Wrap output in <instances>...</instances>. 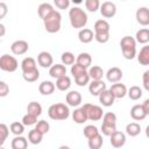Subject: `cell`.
<instances>
[{"label":"cell","instance_id":"cell-11","mask_svg":"<svg viewBox=\"0 0 149 149\" xmlns=\"http://www.w3.org/2000/svg\"><path fill=\"white\" fill-rule=\"evenodd\" d=\"M106 90V84L102 81V79L100 80H92L91 84L88 85V91L92 95H99L102 91Z\"/></svg>","mask_w":149,"mask_h":149},{"label":"cell","instance_id":"cell-43","mask_svg":"<svg viewBox=\"0 0 149 149\" xmlns=\"http://www.w3.org/2000/svg\"><path fill=\"white\" fill-rule=\"evenodd\" d=\"M22 123L24 126H33L35 123H37V116L30 113H27L23 118H22Z\"/></svg>","mask_w":149,"mask_h":149},{"label":"cell","instance_id":"cell-50","mask_svg":"<svg viewBox=\"0 0 149 149\" xmlns=\"http://www.w3.org/2000/svg\"><path fill=\"white\" fill-rule=\"evenodd\" d=\"M9 93V86L5 81H0V97H6Z\"/></svg>","mask_w":149,"mask_h":149},{"label":"cell","instance_id":"cell-49","mask_svg":"<svg viewBox=\"0 0 149 149\" xmlns=\"http://www.w3.org/2000/svg\"><path fill=\"white\" fill-rule=\"evenodd\" d=\"M71 0H54V3L58 9H66L70 6Z\"/></svg>","mask_w":149,"mask_h":149},{"label":"cell","instance_id":"cell-6","mask_svg":"<svg viewBox=\"0 0 149 149\" xmlns=\"http://www.w3.org/2000/svg\"><path fill=\"white\" fill-rule=\"evenodd\" d=\"M83 107H84V109L86 111V114H87V119H88V120L98 121V120H100V119L104 116L102 108H101L100 106L92 105V104H85Z\"/></svg>","mask_w":149,"mask_h":149},{"label":"cell","instance_id":"cell-25","mask_svg":"<svg viewBox=\"0 0 149 149\" xmlns=\"http://www.w3.org/2000/svg\"><path fill=\"white\" fill-rule=\"evenodd\" d=\"M21 69L22 72H29L36 69V62L34 58L31 57H26L22 62H21Z\"/></svg>","mask_w":149,"mask_h":149},{"label":"cell","instance_id":"cell-18","mask_svg":"<svg viewBox=\"0 0 149 149\" xmlns=\"http://www.w3.org/2000/svg\"><path fill=\"white\" fill-rule=\"evenodd\" d=\"M130 116L136 121H141L147 116V113L142 105H134L130 109Z\"/></svg>","mask_w":149,"mask_h":149},{"label":"cell","instance_id":"cell-56","mask_svg":"<svg viewBox=\"0 0 149 149\" xmlns=\"http://www.w3.org/2000/svg\"><path fill=\"white\" fill-rule=\"evenodd\" d=\"M146 136L149 139V126H147V128H146Z\"/></svg>","mask_w":149,"mask_h":149},{"label":"cell","instance_id":"cell-57","mask_svg":"<svg viewBox=\"0 0 149 149\" xmlns=\"http://www.w3.org/2000/svg\"><path fill=\"white\" fill-rule=\"evenodd\" d=\"M122 1H125V0H122Z\"/></svg>","mask_w":149,"mask_h":149},{"label":"cell","instance_id":"cell-37","mask_svg":"<svg viewBox=\"0 0 149 149\" xmlns=\"http://www.w3.org/2000/svg\"><path fill=\"white\" fill-rule=\"evenodd\" d=\"M90 78H91V77H90L88 72H87V71H85V72H83L81 74H79V76L74 77V80H76V84H77L78 86H85L86 84H88Z\"/></svg>","mask_w":149,"mask_h":149},{"label":"cell","instance_id":"cell-8","mask_svg":"<svg viewBox=\"0 0 149 149\" xmlns=\"http://www.w3.org/2000/svg\"><path fill=\"white\" fill-rule=\"evenodd\" d=\"M28 43L23 40H19V41H15L12 43L10 45V50L14 55H23L28 51Z\"/></svg>","mask_w":149,"mask_h":149},{"label":"cell","instance_id":"cell-17","mask_svg":"<svg viewBox=\"0 0 149 149\" xmlns=\"http://www.w3.org/2000/svg\"><path fill=\"white\" fill-rule=\"evenodd\" d=\"M49 74L50 77L57 79L59 77H63L66 74V68L64 66V64H55V65H51L50 70H49Z\"/></svg>","mask_w":149,"mask_h":149},{"label":"cell","instance_id":"cell-15","mask_svg":"<svg viewBox=\"0 0 149 149\" xmlns=\"http://www.w3.org/2000/svg\"><path fill=\"white\" fill-rule=\"evenodd\" d=\"M52 62H54L52 56H51L49 52H47V51H42V52H40L38 56H37V63H38L42 68H51Z\"/></svg>","mask_w":149,"mask_h":149},{"label":"cell","instance_id":"cell-3","mask_svg":"<svg viewBox=\"0 0 149 149\" xmlns=\"http://www.w3.org/2000/svg\"><path fill=\"white\" fill-rule=\"evenodd\" d=\"M48 115L52 120H66L70 115V109L65 104H54L49 107Z\"/></svg>","mask_w":149,"mask_h":149},{"label":"cell","instance_id":"cell-31","mask_svg":"<svg viewBox=\"0 0 149 149\" xmlns=\"http://www.w3.org/2000/svg\"><path fill=\"white\" fill-rule=\"evenodd\" d=\"M126 133L129 135V136H137L140 133H141V126L136 122H130L126 126Z\"/></svg>","mask_w":149,"mask_h":149},{"label":"cell","instance_id":"cell-46","mask_svg":"<svg viewBox=\"0 0 149 149\" xmlns=\"http://www.w3.org/2000/svg\"><path fill=\"white\" fill-rule=\"evenodd\" d=\"M102 122L104 123H111V125H116V115L112 112H107L102 116Z\"/></svg>","mask_w":149,"mask_h":149},{"label":"cell","instance_id":"cell-1","mask_svg":"<svg viewBox=\"0 0 149 149\" xmlns=\"http://www.w3.org/2000/svg\"><path fill=\"white\" fill-rule=\"evenodd\" d=\"M69 17H70V23L73 28L80 29L84 28L87 23V15L86 13L79 8V7H73L69 12Z\"/></svg>","mask_w":149,"mask_h":149},{"label":"cell","instance_id":"cell-27","mask_svg":"<svg viewBox=\"0 0 149 149\" xmlns=\"http://www.w3.org/2000/svg\"><path fill=\"white\" fill-rule=\"evenodd\" d=\"M27 146H28L27 139L21 136V135H16L12 140V148L13 149H26Z\"/></svg>","mask_w":149,"mask_h":149},{"label":"cell","instance_id":"cell-45","mask_svg":"<svg viewBox=\"0 0 149 149\" xmlns=\"http://www.w3.org/2000/svg\"><path fill=\"white\" fill-rule=\"evenodd\" d=\"M40 133H42L43 135L44 134H47L48 132H49V129H50V126H49V123L45 121V120H41V121H38L37 123H36V127H35Z\"/></svg>","mask_w":149,"mask_h":149},{"label":"cell","instance_id":"cell-35","mask_svg":"<svg viewBox=\"0 0 149 149\" xmlns=\"http://www.w3.org/2000/svg\"><path fill=\"white\" fill-rule=\"evenodd\" d=\"M22 77L26 81L33 83V81H36L40 78V71L37 69H35V70L29 71V72H22Z\"/></svg>","mask_w":149,"mask_h":149},{"label":"cell","instance_id":"cell-54","mask_svg":"<svg viewBox=\"0 0 149 149\" xmlns=\"http://www.w3.org/2000/svg\"><path fill=\"white\" fill-rule=\"evenodd\" d=\"M0 30H1V34H0V36L2 37V36L5 35V26H3L2 23H0Z\"/></svg>","mask_w":149,"mask_h":149},{"label":"cell","instance_id":"cell-41","mask_svg":"<svg viewBox=\"0 0 149 149\" xmlns=\"http://www.w3.org/2000/svg\"><path fill=\"white\" fill-rule=\"evenodd\" d=\"M116 130V125H111V123H104L101 125V133L106 136H111L114 132Z\"/></svg>","mask_w":149,"mask_h":149},{"label":"cell","instance_id":"cell-44","mask_svg":"<svg viewBox=\"0 0 149 149\" xmlns=\"http://www.w3.org/2000/svg\"><path fill=\"white\" fill-rule=\"evenodd\" d=\"M8 134H9L8 127L5 123H1L0 125V148L3 146V143H5V141H6L7 136H8Z\"/></svg>","mask_w":149,"mask_h":149},{"label":"cell","instance_id":"cell-38","mask_svg":"<svg viewBox=\"0 0 149 149\" xmlns=\"http://www.w3.org/2000/svg\"><path fill=\"white\" fill-rule=\"evenodd\" d=\"M99 134V130H98V128L95 127V126H93V125H88V126H86L85 128H84V136L88 140V139H91V137H93V136H95V135H98Z\"/></svg>","mask_w":149,"mask_h":149},{"label":"cell","instance_id":"cell-52","mask_svg":"<svg viewBox=\"0 0 149 149\" xmlns=\"http://www.w3.org/2000/svg\"><path fill=\"white\" fill-rule=\"evenodd\" d=\"M7 14V5L5 2H0V19H3Z\"/></svg>","mask_w":149,"mask_h":149},{"label":"cell","instance_id":"cell-9","mask_svg":"<svg viewBox=\"0 0 149 149\" xmlns=\"http://www.w3.org/2000/svg\"><path fill=\"white\" fill-rule=\"evenodd\" d=\"M109 141H111L112 147H114V148H121L126 143V135L123 133H121V132L115 130L111 135V140Z\"/></svg>","mask_w":149,"mask_h":149},{"label":"cell","instance_id":"cell-34","mask_svg":"<svg viewBox=\"0 0 149 149\" xmlns=\"http://www.w3.org/2000/svg\"><path fill=\"white\" fill-rule=\"evenodd\" d=\"M102 143H104V141H102V136L100 134L88 139V147H90V149H100Z\"/></svg>","mask_w":149,"mask_h":149},{"label":"cell","instance_id":"cell-33","mask_svg":"<svg viewBox=\"0 0 149 149\" xmlns=\"http://www.w3.org/2000/svg\"><path fill=\"white\" fill-rule=\"evenodd\" d=\"M27 112L30 114H34L36 116H40L42 114V106L36 101H31L27 106Z\"/></svg>","mask_w":149,"mask_h":149},{"label":"cell","instance_id":"cell-4","mask_svg":"<svg viewBox=\"0 0 149 149\" xmlns=\"http://www.w3.org/2000/svg\"><path fill=\"white\" fill-rule=\"evenodd\" d=\"M44 28L48 33L50 34H54V33H57L61 29V22H62V15L57 10H54L49 16H47L44 20Z\"/></svg>","mask_w":149,"mask_h":149},{"label":"cell","instance_id":"cell-14","mask_svg":"<svg viewBox=\"0 0 149 149\" xmlns=\"http://www.w3.org/2000/svg\"><path fill=\"white\" fill-rule=\"evenodd\" d=\"M109 91L113 93V95L118 99H121L123 98L126 94H127V87L123 85V84H120L119 81L118 83H114L111 87H109Z\"/></svg>","mask_w":149,"mask_h":149},{"label":"cell","instance_id":"cell-39","mask_svg":"<svg viewBox=\"0 0 149 149\" xmlns=\"http://www.w3.org/2000/svg\"><path fill=\"white\" fill-rule=\"evenodd\" d=\"M61 59H62V63L64 65H72L74 63V55L70 51H65L62 54Z\"/></svg>","mask_w":149,"mask_h":149},{"label":"cell","instance_id":"cell-26","mask_svg":"<svg viewBox=\"0 0 149 149\" xmlns=\"http://www.w3.org/2000/svg\"><path fill=\"white\" fill-rule=\"evenodd\" d=\"M70 86H71V79L68 76H63V77L57 78V80H56V87L59 91H66V90L70 88Z\"/></svg>","mask_w":149,"mask_h":149},{"label":"cell","instance_id":"cell-22","mask_svg":"<svg viewBox=\"0 0 149 149\" xmlns=\"http://www.w3.org/2000/svg\"><path fill=\"white\" fill-rule=\"evenodd\" d=\"M93 37H94L93 31L91 29H87V28H83L78 33V38L81 43H90L93 40Z\"/></svg>","mask_w":149,"mask_h":149},{"label":"cell","instance_id":"cell-42","mask_svg":"<svg viewBox=\"0 0 149 149\" xmlns=\"http://www.w3.org/2000/svg\"><path fill=\"white\" fill-rule=\"evenodd\" d=\"M85 6L88 12L94 13L100 8V2L99 0H85Z\"/></svg>","mask_w":149,"mask_h":149},{"label":"cell","instance_id":"cell-20","mask_svg":"<svg viewBox=\"0 0 149 149\" xmlns=\"http://www.w3.org/2000/svg\"><path fill=\"white\" fill-rule=\"evenodd\" d=\"M54 10H55V9H54V7H52L50 3H48V2L41 3V5L38 6V8H37L38 16H40L42 20H44L47 16H49Z\"/></svg>","mask_w":149,"mask_h":149},{"label":"cell","instance_id":"cell-28","mask_svg":"<svg viewBox=\"0 0 149 149\" xmlns=\"http://www.w3.org/2000/svg\"><path fill=\"white\" fill-rule=\"evenodd\" d=\"M42 139H43V134L40 133L36 128L35 129H31L29 133H28V140L31 144H40L42 142Z\"/></svg>","mask_w":149,"mask_h":149},{"label":"cell","instance_id":"cell-10","mask_svg":"<svg viewBox=\"0 0 149 149\" xmlns=\"http://www.w3.org/2000/svg\"><path fill=\"white\" fill-rule=\"evenodd\" d=\"M136 21L141 26H148L149 24V9L147 7H140L136 10Z\"/></svg>","mask_w":149,"mask_h":149},{"label":"cell","instance_id":"cell-51","mask_svg":"<svg viewBox=\"0 0 149 149\" xmlns=\"http://www.w3.org/2000/svg\"><path fill=\"white\" fill-rule=\"evenodd\" d=\"M142 81H143V87L149 92V70L144 71L142 76Z\"/></svg>","mask_w":149,"mask_h":149},{"label":"cell","instance_id":"cell-30","mask_svg":"<svg viewBox=\"0 0 149 149\" xmlns=\"http://www.w3.org/2000/svg\"><path fill=\"white\" fill-rule=\"evenodd\" d=\"M109 23L106 20H98L94 23V31L95 33H109Z\"/></svg>","mask_w":149,"mask_h":149},{"label":"cell","instance_id":"cell-29","mask_svg":"<svg viewBox=\"0 0 149 149\" xmlns=\"http://www.w3.org/2000/svg\"><path fill=\"white\" fill-rule=\"evenodd\" d=\"M136 42L141 43V44H146L149 42V29L147 28H143V29H140L136 31Z\"/></svg>","mask_w":149,"mask_h":149},{"label":"cell","instance_id":"cell-23","mask_svg":"<svg viewBox=\"0 0 149 149\" xmlns=\"http://www.w3.org/2000/svg\"><path fill=\"white\" fill-rule=\"evenodd\" d=\"M137 61L141 65H149V45L142 47L137 55Z\"/></svg>","mask_w":149,"mask_h":149},{"label":"cell","instance_id":"cell-19","mask_svg":"<svg viewBox=\"0 0 149 149\" xmlns=\"http://www.w3.org/2000/svg\"><path fill=\"white\" fill-rule=\"evenodd\" d=\"M72 119H73V121L76 122V123H84L86 120H88L87 119V114H86V111L84 109V107L81 106L80 108H77V109H74V112L72 113Z\"/></svg>","mask_w":149,"mask_h":149},{"label":"cell","instance_id":"cell-16","mask_svg":"<svg viewBox=\"0 0 149 149\" xmlns=\"http://www.w3.org/2000/svg\"><path fill=\"white\" fill-rule=\"evenodd\" d=\"M106 78H107V80L109 81V83H118V81H120L121 80V78H122V71L119 69V68H111L108 71H107V73H106Z\"/></svg>","mask_w":149,"mask_h":149},{"label":"cell","instance_id":"cell-48","mask_svg":"<svg viewBox=\"0 0 149 149\" xmlns=\"http://www.w3.org/2000/svg\"><path fill=\"white\" fill-rule=\"evenodd\" d=\"M94 38L99 43H106L109 40V33H95L94 34Z\"/></svg>","mask_w":149,"mask_h":149},{"label":"cell","instance_id":"cell-55","mask_svg":"<svg viewBox=\"0 0 149 149\" xmlns=\"http://www.w3.org/2000/svg\"><path fill=\"white\" fill-rule=\"evenodd\" d=\"M71 1H72L74 5H79V3H81V2H83V0H71Z\"/></svg>","mask_w":149,"mask_h":149},{"label":"cell","instance_id":"cell-40","mask_svg":"<svg viewBox=\"0 0 149 149\" xmlns=\"http://www.w3.org/2000/svg\"><path fill=\"white\" fill-rule=\"evenodd\" d=\"M9 129L14 135H21L24 132V125L22 122H13L10 123Z\"/></svg>","mask_w":149,"mask_h":149},{"label":"cell","instance_id":"cell-53","mask_svg":"<svg viewBox=\"0 0 149 149\" xmlns=\"http://www.w3.org/2000/svg\"><path fill=\"white\" fill-rule=\"evenodd\" d=\"M142 106H143V108H144V111H146V113L148 115L149 114V99H146L144 102L142 104Z\"/></svg>","mask_w":149,"mask_h":149},{"label":"cell","instance_id":"cell-2","mask_svg":"<svg viewBox=\"0 0 149 149\" xmlns=\"http://www.w3.org/2000/svg\"><path fill=\"white\" fill-rule=\"evenodd\" d=\"M122 55L126 59H133L136 56V40L132 36H125L120 41Z\"/></svg>","mask_w":149,"mask_h":149},{"label":"cell","instance_id":"cell-7","mask_svg":"<svg viewBox=\"0 0 149 149\" xmlns=\"http://www.w3.org/2000/svg\"><path fill=\"white\" fill-rule=\"evenodd\" d=\"M100 13L106 19H111L116 14V6L115 3L111 2V1H105L102 2V5L100 6Z\"/></svg>","mask_w":149,"mask_h":149},{"label":"cell","instance_id":"cell-21","mask_svg":"<svg viewBox=\"0 0 149 149\" xmlns=\"http://www.w3.org/2000/svg\"><path fill=\"white\" fill-rule=\"evenodd\" d=\"M38 91H40V93L43 94V95H50V94L54 93V91H55V84L51 83V81H49V80H44V81H42V83L40 84Z\"/></svg>","mask_w":149,"mask_h":149},{"label":"cell","instance_id":"cell-5","mask_svg":"<svg viewBox=\"0 0 149 149\" xmlns=\"http://www.w3.org/2000/svg\"><path fill=\"white\" fill-rule=\"evenodd\" d=\"M17 66H19V63L15 59V57L9 56L7 54H5V55L1 56V58H0V69L2 71L14 72L17 69Z\"/></svg>","mask_w":149,"mask_h":149},{"label":"cell","instance_id":"cell-12","mask_svg":"<svg viewBox=\"0 0 149 149\" xmlns=\"http://www.w3.org/2000/svg\"><path fill=\"white\" fill-rule=\"evenodd\" d=\"M114 100H115V97L113 95V93L109 91V90H105L102 91L100 94H99V101L101 102L102 106L105 107H109L114 104Z\"/></svg>","mask_w":149,"mask_h":149},{"label":"cell","instance_id":"cell-36","mask_svg":"<svg viewBox=\"0 0 149 149\" xmlns=\"http://www.w3.org/2000/svg\"><path fill=\"white\" fill-rule=\"evenodd\" d=\"M128 97L132 99V100H139L141 97H142V90L139 87V86H132L128 92H127Z\"/></svg>","mask_w":149,"mask_h":149},{"label":"cell","instance_id":"cell-32","mask_svg":"<svg viewBox=\"0 0 149 149\" xmlns=\"http://www.w3.org/2000/svg\"><path fill=\"white\" fill-rule=\"evenodd\" d=\"M88 74H90V77L92 78V80H100V79H102L104 71H102V69H101L100 66L94 65V66L90 68Z\"/></svg>","mask_w":149,"mask_h":149},{"label":"cell","instance_id":"cell-24","mask_svg":"<svg viewBox=\"0 0 149 149\" xmlns=\"http://www.w3.org/2000/svg\"><path fill=\"white\" fill-rule=\"evenodd\" d=\"M76 61H77V63H78L79 65H81L83 68L87 69V68H90V65H91V63H92V57H91V55L87 54V52H81V54L78 55V57H77Z\"/></svg>","mask_w":149,"mask_h":149},{"label":"cell","instance_id":"cell-47","mask_svg":"<svg viewBox=\"0 0 149 149\" xmlns=\"http://www.w3.org/2000/svg\"><path fill=\"white\" fill-rule=\"evenodd\" d=\"M86 71V69L85 68H83L81 65H79L78 63H73L72 64V66H71V73H72V76L73 77H77V76H79V74H81L83 72H85Z\"/></svg>","mask_w":149,"mask_h":149},{"label":"cell","instance_id":"cell-13","mask_svg":"<svg viewBox=\"0 0 149 149\" xmlns=\"http://www.w3.org/2000/svg\"><path fill=\"white\" fill-rule=\"evenodd\" d=\"M66 102L69 106L71 107H77L81 104V94L77 91H70L68 94H66V98H65Z\"/></svg>","mask_w":149,"mask_h":149}]
</instances>
